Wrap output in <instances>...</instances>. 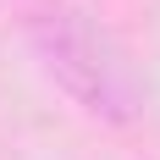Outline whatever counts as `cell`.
<instances>
[{
	"label": "cell",
	"mask_w": 160,
	"mask_h": 160,
	"mask_svg": "<svg viewBox=\"0 0 160 160\" xmlns=\"http://www.w3.org/2000/svg\"><path fill=\"white\" fill-rule=\"evenodd\" d=\"M33 39H39V55L55 72L66 94H78L88 111L99 116H122L132 111V78L127 66L116 61V50L99 39L78 11H39L33 17Z\"/></svg>",
	"instance_id": "cell-1"
}]
</instances>
